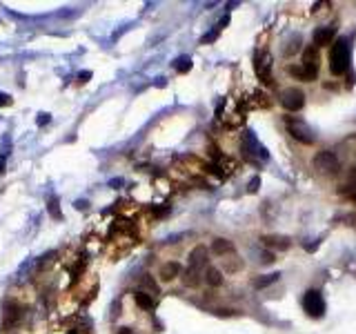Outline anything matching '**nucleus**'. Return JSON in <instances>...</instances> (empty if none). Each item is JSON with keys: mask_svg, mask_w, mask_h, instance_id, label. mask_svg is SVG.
I'll list each match as a JSON object with an SVG mask.
<instances>
[{"mask_svg": "<svg viewBox=\"0 0 356 334\" xmlns=\"http://www.w3.org/2000/svg\"><path fill=\"white\" fill-rule=\"evenodd\" d=\"M205 281H207V285H212V288H218V285H223V274H220V269H216V267H207Z\"/></svg>", "mask_w": 356, "mask_h": 334, "instance_id": "4468645a", "label": "nucleus"}, {"mask_svg": "<svg viewBox=\"0 0 356 334\" xmlns=\"http://www.w3.org/2000/svg\"><path fill=\"white\" fill-rule=\"evenodd\" d=\"M347 187H352V192L349 194H354L356 192V167L349 169V176H347Z\"/></svg>", "mask_w": 356, "mask_h": 334, "instance_id": "4be33fe9", "label": "nucleus"}, {"mask_svg": "<svg viewBox=\"0 0 356 334\" xmlns=\"http://www.w3.org/2000/svg\"><path fill=\"white\" fill-rule=\"evenodd\" d=\"M263 263H274V254H272V252H265V254H263Z\"/></svg>", "mask_w": 356, "mask_h": 334, "instance_id": "bb28decb", "label": "nucleus"}, {"mask_svg": "<svg viewBox=\"0 0 356 334\" xmlns=\"http://www.w3.org/2000/svg\"><path fill=\"white\" fill-rule=\"evenodd\" d=\"M143 285H145V288H149L151 292H154V294H158V285H156L149 277H145V279H143Z\"/></svg>", "mask_w": 356, "mask_h": 334, "instance_id": "5701e85b", "label": "nucleus"}, {"mask_svg": "<svg viewBox=\"0 0 356 334\" xmlns=\"http://www.w3.org/2000/svg\"><path fill=\"white\" fill-rule=\"evenodd\" d=\"M49 214H51V219H62V214H60V203H58V198H49Z\"/></svg>", "mask_w": 356, "mask_h": 334, "instance_id": "aec40b11", "label": "nucleus"}, {"mask_svg": "<svg viewBox=\"0 0 356 334\" xmlns=\"http://www.w3.org/2000/svg\"><path fill=\"white\" fill-rule=\"evenodd\" d=\"M281 105L287 111H301L303 105H305V94L301 89H296V87H287L281 94Z\"/></svg>", "mask_w": 356, "mask_h": 334, "instance_id": "423d86ee", "label": "nucleus"}, {"mask_svg": "<svg viewBox=\"0 0 356 334\" xmlns=\"http://www.w3.org/2000/svg\"><path fill=\"white\" fill-rule=\"evenodd\" d=\"M118 334H136V332H132L130 327H120V330H118Z\"/></svg>", "mask_w": 356, "mask_h": 334, "instance_id": "cd10ccee", "label": "nucleus"}, {"mask_svg": "<svg viewBox=\"0 0 356 334\" xmlns=\"http://www.w3.org/2000/svg\"><path fill=\"white\" fill-rule=\"evenodd\" d=\"M49 120H51L49 114H40V116H38V125H47Z\"/></svg>", "mask_w": 356, "mask_h": 334, "instance_id": "a878e982", "label": "nucleus"}, {"mask_svg": "<svg viewBox=\"0 0 356 334\" xmlns=\"http://www.w3.org/2000/svg\"><path fill=\"white\" fill-rule=\"evenodd\" d=\"M203 267H207V248L198 245V248H194V250H191V254H189V269L201 272Z\"/></svg>", "mask_w": 356, "mask_h": 334, "instance_id": "1a4fd4ad", "label": "nucleus"}, {"mask_svg": "<svg viewBox=\"0 0 356 334\" xmlns=\"http://www.w3.org/2000/svg\"><path fill=\"white\" fill-rule=\"evenodd\" d=\"M261 241L265 243L267 248H274V250H287L292 245L287 236H263Z\"/></svg>", "mask_w": 356, "mask_h": 334, "instance_id": "ddd939ff", "label": "nucleus"}, {"mask_svg": "<svg viewBox=\"0 0 356 334\" xmlns=\"http://www.w3.org/2000/svg\"><path fill=\"white\" fill-rule=\"evenodd\" d=\"M287 74L303 80V83L316 80V76H318V51H316V47H309V49L305 51L301 65H289Z\"/></svg>", "mask_w": 356, "mask_h": 334, "instance_id": "f03ea898", "label": "nucleus"}, {"mask_svg": "<svg viewBox=\"0 0 356 334\" xmlns=\"http://www.w3.org/2000/svg\"><path fill=\"white\" fill-rule=\"evenodd\" d=\"M227 22H230V18H227V16H225V18H223V20H220V22H218V27H214V29H212V32H209V34H205V36H203V38H201V43H203V45H209V43H214V40H216V38H218V34H220V29H223V27L227 25Z\"/></svg>", "mask_w": 356, "mask_h": 334, "instance_id": "dca6fc26", "label": "nucleus"}, {"mask_svg": "<svg viewBox=\"0 0 356 334\" xmlns=\"http://www.w3.org/2000/svg\"><path fill=\"white\" fill-rule=\"evenodd\" d=\"M303 310H305L307 316H312V319H323L325 316V298L320 294L318 290H307L305 296H303Z\"/></svg>", "mask_w": 356, "mask_h": 334, "instance_id": "20e7f679", "label": "nucleus"}, {"mask_svg": "<svg viewBox=\"0 0 356 334\" xmlns=\"http://www.w3.org/2000/svg\"><path fill=\"white\" fill-rule=\"evenodd\" d=\"M243 151L245 154H256L258 158H263V161H267V149L263 147V145L256 140L254 132H245V138H243Z\"/></svg>", "mask_w": 356, "mask_h": 334, "instance_id": "0eeeda50", "label": "nucleus"}, {"mask_svg": "<svg viewBox=\"0 0 356 334\" xmlns=\"http://www.w3.org/2000/svg\"><path fill=\"white\" fill-rule=\"evenodd\" d=\"M212 252L218 256H225V254H232L234 252V243L227 241V238H214L212 241Z\"/></svg>", "mask_w": 356, "mask_h": 334, "instance_id": "9b49d317", "label": "nucleus"}, {"mask_svg": "<svg viewBox=\"0 0 356 334\" xmlns=\"http://www.w3.org/2000/svg\"><path fill=\"white\" fill-rule=\"evenodd\" d=\"M349 201H354V203H356V192H354V194H349Z\"/></svg>", "mask_w": 356, "mask_h": 334, "instance_id": "c85d7f7f", "label": "nucleus"}, {"mask_svg": "<svg viewBox=\"0 0 356 334\" xmlns=\"http://www.w3.org/2000/svg\"><path fill=\"white\" fill-rule=\"evenodd\" d=\"M180 274V265L176 261H169L160 267V281H174Z\"/></svg>", "mask_w": 356, "mask_h": 334, "instance_id": "f8f14e48", "label": "nucleus"}, {"mask_svg": "<svg viewBox=\"0 0 356 334\" xmlns=\"http://www.w3.org/2000/svg\"><path fill=\"white\" fill-rule=\"evenodd\" d=\"M174 67H176V72H180V74H187L191 69V60L187 56H183V58H178V60L174 63Z\"/></svg>", "mask_w": 356, "mask_h": 334, "instance_id": "6ab92c4d", "label": "nucleus"}, {"mask_svg": "<svg viewBox=\"0 0 356 334\" xmlns=\"http://www.w3.org/2000/svg\"><path fill=\"white\" fill-rule=\"evenodd\" d=\"M270 67H272V56L270 54H258V56H256V74L261 76V80L265 85H272Z\"/></svg>", "mask_w": 356, "mask_h": 334, "instance_id": "6e6552de", "label": "nucleus"}, {"mask_svg": "<svg viewBox=\"0 0 356 334\" xmlns=\"http://www.w3.org/2000/svg\"><path fill=\"white\" fill-rule=\"evenodd\" d=\"M258 183H261V178H258V176H254V178H252V183H249V192H256V190H258Z\"/></svg>", "mask_w": 356, "mask_h": 334, "instance_id": "393cba45", "label": "nucleus"}, {"mask_svg": "<svg viewBox=\"0 0 356 334\" xmlns=\"http://www.w3.org/2000/svg\"><path fill=\"white\" fill-rule=\"evenodd\" d=\"M278 279H281V274H278V272L265 274V277H261V279H256V281H254V288H256V290H261V288H267V285L276 283Z\"/></svg>", "mask_w": 356, "mask_h": 334, "instance_id": "f3484780", "label": "nucleus"}, {"mask_svg": "<svg viewBox=\"0 0 356 334\" xmlns=\"http://www.w3.org/2000/svg\"><path fill=\"white\" fill-rule=\"evenodd\" d=\"M301 49V36H292V40H289V47H285V54L287 56H292L294 51H299Z\"/></svg>", "mask_w": 356, "mask_h": 334, "instance_id": "412c9836", "label": "nucleus"}, {"mask_svg": "<svg viewBox=\"0 0 356 334\" xmlns=\"http://www.w3.org/2000/svg\"><path fill=\"white\" fill-rule=\"evenodd\" d=\"M334 34H336V27H318L316 32H314V47H325V45H330L332 43V38H334Z\"/></svg>", "mask_w": 356, "mask_h": 334, "instance_id": "9d476101", "label": "nucleus"}, {"mask_svg": "<svg viewBox=\"0 0 356 334\" xmlns=\"http://www.w3.org/2000/svg\"><path fill=\"white\" fill-rule=\"evenodd\" d=\"M183 281H185V285L187 288H196L198 283H201V272H196V269H185V274H183Z\"/></svg>", "mask_w": 356, "mask_h": 334, "instance_id": "a211bd4d", "label": "nucleus"}, {"mask_svg": "<svg viewBox=\"0 0 356 334\" xmlns=\"http://www.w3.org/2000/svg\"><path fill=\"white\" fill-rule=\"evenodd\" d=\"M285 127H287V132L292 134V138H296L303 145H312L314 140H316V134L312 132V127H309L305 120H301V118L289 116V118H285Z\"/></svg>", "mask_w": 356, "mask_h": 334, "instance_id": "7ed1b4c3", "label": "nucleus"}, {"mask_svg": "<svg viewBox=\"0 0 356 334\" xmlns=\"http://www.w3.org/2000/svg\"><path fill=\"white\" fill-rule=\"evenodd\" d=\"M349 60H352V51H349V38L341 36L332 45L330 51V72L334 76H343L349 69Z\"/></svg>", "mask_w": 356, "mask_h": 334, "instance_id": "f257e3e1", "label": "nucleus"}, {"mask_svg": "<svg viewBox=\"0 0 356 334\" xmlns=\"http://www.w3.org/2000/svg\"><path fill=\"white\" fill-rule=\"evenodd\" d=\"M312 165L316 167L320 174H338V169H341V161L336 158L334 151L323 149V151H318V154L314 156Z\"/></svg>", "mask_w": 356, "mask_h": 334, "instance_id": "39448f33", "label": "nucleus"}, {"mask_svg": "<svg viewBox=\"0 0 356 334\" xmlns=\"http://www.w3.org/2000/svg\"><path fill=\"white\" fill-rule=\"evenodd\" d=\"M134 301L141 310H154V298H151L147 292H136L134 294Z\"/></svg>", "mask_w": 356, "mask_h": 334, "instance_id": "2eb2a0df", "label": "nucleus"}, {"mask_svg": "<svg viewBox=\"0 0 356 334\" xmlns=\"http://www.w3.org/2000/svg\"><path fill=\"white\" fill-rule=\"evenodd\" d=\"M3 172H5V163L0 161V174H3Z\"/></svg>", "mask_w": 356, "mask_h": 334, "instance_id": "c756f323", "label": "nucleus"}, {"mask_svg": "<svg viewBox=\"0 0 356 334\" xmlns=\"http://www.w3.org/2000/svg\"><path fill=\"white\" fill-rule=\"evenodd\" d=\"M3 105H5V107L11 105V96H9V94H0V107H3Z\"/></svg>", "mask_w": 356, "mask_h": 334, "instance_id": "b1692460", "label": "nucleus"}]
</instances>
